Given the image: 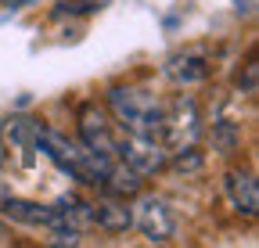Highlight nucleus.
Wrapping results in <instances>:
<instances>
[{"instance_id": "nucleus-1", "label": "nucleus", "mask_w": 259, "mask_h": 248, "mask_svg": "<svg viewBox=\"0 0 259 248\" xmlns=\"http://www.w3.org/2000/svg\"><path fill=\"white\" fill-rule=\"evenodd\" d=\"M108 105L119 119V126L130 133H144V137H158L162 122H166V108L155 101V94L148 90H122L115 86L108 94Z\"/></svg>"}, {"instance_id": "nucleus-2", "label": "nucleus", "mask_w": 259, "mask_h": 248, "mask_svg": "<svg viewBox=\"0 0 259 248\" xmlns=\"http://www.w3.org/2000/svg\"><path fill=\"white\" fill-rule=\"evenodd\" d=\"M36 147L47 155L51 162H58L61 173H69L72 180L90 183V187H101V180H97V151H90L87 144H72V140H65L54 130H40L36 126Z\"/></svg>"}, {"instance_id": "nucleus-3", "label": "nucleus", "mask_w": 259, "mask_h": 248, "mask_svg": "<svg viewBox=\"0 0 259 248\" xmlns=\"http://www.w3.org/2000/svg\"><path fill=\"white\" fill-rule=\"evenodd\" d=\"M119 159L134 169L137 176H148V173H155V169H162L166 166V151H162V144L155 140V137H144V133H130V130H122L119 126Z\"/></svg>"}, {"instance_id": "nucleus-4", "label": "nucleus", "mask_w": 259, "mask_h": 248, "mask_svg": "<svg viewBox=\"0 0 259 248\" xmlns=\"http://www.w3.org/2000/svg\"><path fill=\"white\" fill-rule=\"evenodd\" d=\"M134 223L141 227V234L151 244H166L177 234V220H173L169 205L162 202V198H141L137 209H134Z\"/></svg>"}, {"instance_id": "nucleus-5", "label": "nucleus", "mask_w": 259, "mask_h": 248, "mask_svg": "<svg viewBox=\"0 0 259 248\" xmlns=\"http://www.w3.org/2000/svg\"><path fill=\"white\" fill-rule=\"evenodd\" d=\"M0 209H4V216H11L15 223H25V227H47V230H65V227H69L54 205L22 202V198H15V194H8L4 202H0Z\"/></svg>"}, {"instance_id": "nucleus-6", "label": "nucleus", "mask_w": 259, "mask_h": 248, "mask_svg": "<svg viewBox=\"0 0 259 248\" xmlns=\"http://www.w3.org/2000/svg\"><path fill=\"white\" fill-rule=\"evenodd\" d=\"M162 133L169 137L173 147H187V144H194V137H198V105H194L191 97L177 101L173 112H166Z\"/></svg>"}, {"instance_id": "nucleus-7", "label": "nucleus", "mask_w": 259, "mask_h": 248, "mask_svg": "<svg viewBox=\"0 0 259 248\" xmlns=\"http://www.w3.org/2000/svg\"><path fill=\"white\" fill-rule=\"evenodd\" d=\"M79 133H83V144H87L90 151H97V155H115V151H119V130L112 126L101 112H94V108L83 112Z\"/></svg>"}, {"instance_id": "nucleus-8", "label": "nucleus", "mask_w": 259, "mask_h": 248, "mask_svg": "<svg viewBox=\"0 0 259 248\" xmlns=\"http://www.w3.org/2000/svg\"><path fill=\"white\" fill-rule=\"evenodd\" d=\"M169 79L177 86H194V83H202L209 76V58L198 54V51H187V54H177L169 58V65H166Z\"/></svg>"}, {"instance_id": "nucleus-9", "label": "nucleus", "mask_w": 259, "mask_h": 248, "mask_svg": "<svg viewBox=\"0 0 259 248\" xmlns=\"http://www.w3.org/2000/svg\"><path fill=\"white\" fill-rule=\"evenodd\" d=\"M227 191H231V202H234L238 212L255 216V209H259V187H255L252 173H231V176H227Z\"/></svg>"}, {"instance_id": "nucleus-10", "label": "nucleus", "mask_w": 259, "mask_h": 248, "mask_svg": "<svg viewBox=\"0 0 259 248\" xmlns=\"http://www.w3.org/2000/svg\"><path fill=\"white\" fill-rule=\"evenodd\" d=\"M90 212H94V223L105 227V230H126V227H134V209H126L119 202H97V205H90Z\"/></svg>"}, {"instance_id": "nucleus-11", "label": "nucleus", "mask_w": 259, "mask_h": 248, "mask_svg": "<svg viewBox=\"0 0 259 248\" xmlns=\"http://www.w3.org/2000/svg\"><path fill=\"white\" fill-rule=\"evenodd\" d=\"M8 137L15 140L18 155H22V166H32V151H36V126L29 119H11L8 122Z\"/></svg>"}, {"instance_id": "nucleus-12", "label": "nucleus", "mask_w": 259, "mask_h": 248, "mask_svg": "<svg viewBox=\"0 0 259 248\" xmlns=\"http://www.w3.org/2000/svg\"><path fill=\"white\" fill-rule=\"evenodd\" d=\"M112 0H61L54 15H94V11H101Z\"/></svg>"}, {"instance_id": "nucleus-13", "label": "nucleus", "mask_w": 259, "mask_h": 248, "mask_svg": "<svg viewBox=\"0 0 259 248\" xmlns=\"http://www.w3.org/2000/svg\"><path fill=\"white\" fill-rule=\"evenodd\" d=\"M212 140H216L220 151H234L241 137H238V126H234V122H212Z\"/></svg>"}, {"instance_id": "nucleus-14", "label": "nucleus", "mask_w": 259, "mask_h": 248, "mask_svg": "<svg viewBox=\"0 0 259 248\" xmlns=\"http://www.w3.org/2000/svg\"><path fill=\"white\" fill-rule=\"evenodd\" d=\"M245 90H248V94L255 90V65H248V72H245Z\"/></svg>"}, {"instance_id": "nucleus-15", "label": "nucleus", "mask_w": 259, "mask_h": 248, "mask_svg": "<svg viewBox=\"0 0 259 248\" xmlns=\"http://www.w3.org/2000/svg\"><path fill=\"white\" fill-rule=\"evenodd\" d=\"M0 4H4V8H11V11H15V8H25V4H36V0H0Z\"/></svg>"}, {"instance_id": "nucleus-16", "label": "nucleus", "mask_w": 259, "mask_h": 248, "mask_svg": "<svg viewBox=\"0 0 259 248\" xmlns=\"http://www.w3.org/2000/svg\"><path fill=\"white\" fill-rule=\"evenodd\" d=\"M8 194H11V191H8V180H4V173H0V202H4Z\"/></svg>"}, {"instance_id": "nucleus-17", "label": "nucleus", "mask_w": 259, "mask_h": 248, "mask_svg": "<svg viewBox=\"0 0 259 248\" xmlns=\"http://www.w3.org/2000/svg\"><path fill=\"white\" fill-rule=\"evenodd\" d=\"M0 244H8V227L0 223Z\"/></svg>"}]
</instances>
